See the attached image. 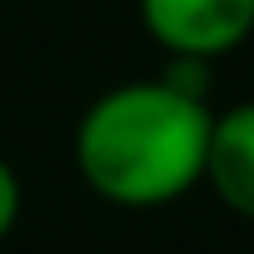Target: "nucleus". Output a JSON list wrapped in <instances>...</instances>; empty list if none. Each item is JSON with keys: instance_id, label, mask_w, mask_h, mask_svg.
I'll return each mask as SVG.
<instances>
[{"instance_id": "f257e3e1", "label": "nucleus", "mask_w": 254, "mask_h": 254, "mask_svg": "<svg viewBox=\"0 0 254 254\" xmlns=\"http://www.w3.org/2000/svg\"><path fill=\"white\" fill-rule=\"evenodd\" d=\"M209 65L165 60L150 80L95 95L75 125V170L85 190L120 209H160L204 185Z\"/></svg>"}, {"instance_id": "f03ea898", "label": "nucleus", "mask_w": 254, "mask_h": 254, "mask_svg": "<svg viewBox=\"0 0 254 254\" xmlns=\"http://www.w3.org/2000/svg\"><path fill=\"white\" fill-rule=\"evenodd\" d=\"M145 35L165 60L214 65L254 35V0H135Z\"/></svg>"}, {"instance_id": "7ed1b4c3", "label": "nucleus", "mask_w": 254, "mask_h": 254, "mask_svg": "<svg viewBox=\"0 0 254 254\" xmlns=\"http://www.w3.org/2000/svg\"><path fill=\"white\" fill-rule=\"evenodd\" d=\"M204 185L224 209L254 224V100H239L209 120Z\"/></svg>"}, {"instance_id": "20e7f679", "label": "nucleus", "mask_w": 254, "mask_h": 254, "mask_svg": "<svg viewBox=\"0 0 254 254\" xmlns=\"http://www.w3.org/2000/svg\"><path fill=\"white\" fill-rule=\"evenodd\" d=\"M15 219H20V180H15L10 160L0 155V239L15 229Z\"/></svg>"}]
</instances>
